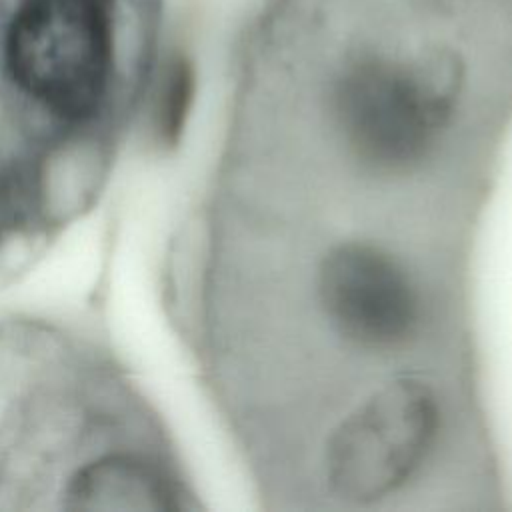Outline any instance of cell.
Masks as SVG:
<instances>
[{"label": "cell", "instance_id": "obj_2", "mask_svg": "<svg viewBox=\"0 0 512 512\" xmlns=\"http://www.w3.org/2000/svg\"><path fill=\"white\" fill-rule=\"evenodd\" d=\"M304 304L328 352L364 368H404L448 336L450 288L420 254L372 232L316 244L304 272Z\"/></svg>", "mask_w": 512, "mask_h": 512}, {"label": "cell", "instance_id": "obj_4", "mask_svg": "<svg viewBox=\"0 0 512 512\" xmlns=\"http://www.w3.org/2000/svg\"><path fill=\"white\" fill-rule=\"evenodd\" d=\"M110 30L100 0H24L6 36L20 92L60 122H84L106 98Z\"/></svg>", "mask_w": 512, "mask_h": 512}, {"label": "cell", "instance_id": "obj_1", "mask_svg": "<svg viewBox=\"0 0 512 512\" xmlns=\"http://www.w3.org/2000/svg\"><path fill=\"white\" fill-rule=\"evenodd\" d=\"M246 36L282 54L394 66L512 108V0H256Z\"/></svg>", "mask_w": 512, "mask_h": 512}, {"label": "cell", "instance_id": "obj_3", "mask_svg": "<svg viewBox=\"0 0 512 512\" xmlns=\"http://www.w3.org/2000/svg\"><path fill=\"white\" fill-rule=\"evenodd\" d=\"M454 400L424 372L378 380L320 434L314 482L338 508H380L410 492L452 448Z\"/></svg>", "mask_w": 512, "mask_h": 512}, {"label": "cell", "instance_id": "obj_5", "mask_svg": "<svg viewBox=\"0 0 512 512\" xmlns=\"http://www.w3.org/2000/svg\"><path fill=\"white\" fill-rule=\"evenodd\" d=\"M70 496L76 508L142 510L160 508L162 490L152 474L128 460H106L88 466L72 480Z\"/></svg>", "mask_w": 512, "mask_h": 512}]
</instances>
